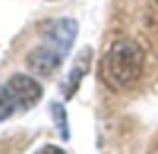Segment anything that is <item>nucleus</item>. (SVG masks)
I'll list each match as a JSON object with an SVG mask.
<instances>
[{"label": "nucleus", "mask_w": 158, "mask_h": 154, "mask_svg": "<svg viewBox=\"0 0 158 154\" xmlns=\"http://www.w3.org/2000/svg\"><path fill=\"white\" fill-rule=\"evenodd\" d=\"M91 58H93V50L91 47H84L80 52L76 54L69 72L65 74V78L61 80L60 84V89H61V95L69 100L74 97V93L78 91V87H80L82 80L86 78V74L89 72L91 69Z\"/></svg>", "instance_id": "5"}, {"label": "nucleus", "mask_w": 158, "mask_h": 154, "mask_svg": "<svg viewBox=\"0 0 158 154\" xmlns=\"http://www.w3.org/2000/svg\"><path fill=\"white\" fill-rule=\"evenodd\" d=\"M156 4H158V0H156Z\"/></svg>", "instance_id": "10"}, {"label": "nucleus", "mask_w": 158, "mask_h": 154, "mask_svg": "<svg viewBox=\"0 0 158 154\" xmlns=\"http://www.w3.org/2000/svg\"><path fill=\"white\" fill-rule=\"evenodd\" d=\"M41 35H43V43L54 47L63 56H67L78 35V22L71 17L48 19L41 22Z\"/></svg>", "instance_id": "2"}, {"label": "nucleus", "mask_w": 158, "mask_h": 154, "mask_svg": "<svg viewBox=\"0 0 158 154\" xmlns=\"http://www.w3.org/2000/svg\"><path fill=\"white\" fill-rule=\"evenodd\" d=\"M67 56H63L60 50H56L54 47L47 45V43H39L35 48H32L26 56V67L34 72V74H39V76H50L52 72H56L63 59Z\"/></svg>", "instance_id": "4"}, {"label": "nucleus", "mask_w": 158, "mask_h": 154, "mask_svg": "<svg viewBox=\"0 0 158 154\" xmlns=\"http://www.w3.org/2000/svg\"><path fill=\"white\" fill-rule=\"evenodd\" d=\"M15 110H19V106H17L11 91L8 89V86H0V123L8 121L15 113Z\"/></svg>", "instance_id": "7"}, {"label": "nucleus", "mask_w": 158, "mask_h": 154, "mask_svg": "<svg viewBox=\"0 0 158 154\" xmlns=\"http://www.w3.org/2000/svg\"><path fill=\"white\" fill-rule=\"evenodd\" d=\"M50 113H52V121L54 126L60 132V137L63 141H69L71 134H69V119H67V111L63 108V104L60 102H50Z\"/></svg>", "instance_id": "6"}, {"label": "nucleus", "mask_w": 158, "mask_h": 154, "mask_svg": "<svg viewBox=\"0 0 158 154\" xmlns=\"http://www.w3.org/2000/svg\"><path fill=\"white\" fill-rule=\"evenodd\" d=\"M8 89L11 91L19 110H32L41 99H43V87L41 84L30 74H13L8 80Z\"/></svg>", "instance_id": "3"}, {"label": "nucleus", "mask_w": 158, "mask_h": 154, "mask_svg": "<svg viewBox=\"0 0 158 154\" xmlns=\"http://www.w3.org/2000/svg\"><path fill=\"white\" fill-rule=\"evenodd\" d=\"M48 2H56V0H48Z\"/></svg>", "instance_id": "9"}, {"label": "nucleus", "mask_w": 158, "mask_h": 154, "mask_svg": "<svg viewBox=\"0 0 158 154\" xmlns=\"http://www.w3.org/2000/svg\"><path fill=\"white\" fill-rule=\"evenodd\" d=\"M149 54L130 37L115 39L104 50L99 61V78L114 93L136 89L147 76Z\"/></svg>", "instance_id": "1"}, {"label": "nucleus", "mask_w": 158, "mask_h": 154, "mask_svg": "<svg viewBox=\"0 0 158 154\" xmlns=\"http://www.w3.org/2000/svg\"><path fill=\"white\" fill-rule=\"evenodd\" d=\"M39 152H63L61 148H58V147H54L52 148V145H48V148H39Z\"/></svg>", "instance_id": "8"}]
</instances>
